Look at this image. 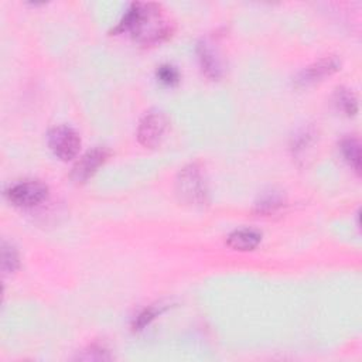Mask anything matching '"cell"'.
I'll list each match as a JSON object with an SVG mask.
<instances>
[{
	"mask_svg": "<svg viewBox=\"0 0 362 362\" xmlns=\"http://www.w3.org/2000/svg\"><path fill=\"white\" fill-rule=\"evenodd\" d=\"M160 11L158 4L133 3L115 28V33L127 31L136 41L144 45L161 42L170 35L171 28Z\"/></svg>",
	"mask_w": 362,
	"mask_h": 362,
	"instance_id": "1",
	"label": "cell"
},
{
	"mask_svg": "<svg viewBox=\"0 0 362 362\" xmlns=\"http://www.w3.org/2000/svg\"><path fill=\"white\" fill-rule=\"evenodd\" d=\"M175 188L180 199L188 205L202 206L208 202L206 184L197 164H189L178 173Z\"/></svg>",
	"mask_w": 362,
	"mask_h": 362,
	"instance_id": "2",
	"label": "cell"
},
{
	"mask_svg": "<svg viewBox=\"0 0 362 362\" xmlns=\"http://www.w3.org/2000/svg\"><path fill=\"white\" fill-rule=\"evenodd\" d=\"M6 197L16 206L33 208L47 199L48 187L41 181H35V180L21 181L7 188Z\"/></svg>",
	"mask_w": 362,
	"mask_h": 362,
	"instance_id": "3",
	"label": "cell"
},
{
	"mask_svg": "<svg viewBox=\"0 0 362 362\" xmlns=\"http://www.w3.org/2000/svg\"><path fill=\"white\" fill-rule=\"evenodd\" d=\"M48 146L52 153L62 161L76 157L81 148L78 133L68 126H57L48 133Z\"/></svg>",
	"mask_w": 362,
	"mask_h": 362,
	"instance_id": "4",
	"label": "cell"
},
{
	"mask_svg": "<svg viewBox=\"0 0 362 362\" xmlns=\"http://www.w3.org/2000/svg\"><path fill=\"white\" fill-rule=\"evenodd\" d=\"M167 130V117L163 112L151 110L143 116L137 126V139L144 147L153 148L160 144Z\"/></svg>",
	"mask_w": 362,
	"mask_h": 362,
	"instance_id": "5",
	"label": "cell"
},
{
	"mask_svg": "<svg viewBox=\"0 0 362 362\" xmlns=\"http://www.w3.org/2000/svg\"><path fill=\"white\" fill-rule=\"evenodd\" d=\"M109 150L105 147H95L89 151H86L74 165L71 178L75 182H85L88 181L100 165L105 164V161L109 158Z\"/></svg>",
	"mask_w": 362,
	"mask_h": 362,
	"instance_id": "6",
	"label": "cell"
},
{
	"mask_svg": "<svg viewBox=\"0 0 362 362\" xmlns=\"http://www.w3.org/2000/svg\"><path fill=\"white\" fill-rule=\"evenodd\" d=\"M341 66V62L335 58V57H325V58H321L320 61L308 65L307 68H304L297 79H296V83L298 86H308L317 81H321L322 78L325 76H329L332 75L334 72H337Z\"/></svg>",
	"mask_w": 362,
	"mask_h": 362,
	"instance_id": "7",
	"label": "cell"
},
{
	"mask_svg": "<svg viewBox=\"0 0 362 362\" xmlns=\"http://www.w3.org/2000/svg\"><path fill=\"white\" fill-rule=\"evenodd\" d=\"M262 242V233L253 228H240L233 230L226 238V245L239 252L253 250Z\"/></svg>",
	"mask_w": 362,
	"mask_h": 362,
	"instance_id": "8",
	"label": "cell"
},
{
	"mask_svg": "<svg viewBox=\"0 0 362 362\" xmlns=\"http://www.w3.org/2000/svg\"><path fill=\"white\" fill-rule=\"evenodd\" d=\"M197 52L204 74L211 79H218L222 75V62L216 52L206 42L198 44Z\"/></svg>",
	"mask_w": 362,
	"mask_h": 362,
	"instance_id": "9",
	"label": "cell"
},
{
	"mask_svg": "<svg viewBox=\"0 0 362 362\" xmlns=\"http://www.w3.org/2000/svg\"><path fill=\"white\" fill-rule=\"evenodd\" d=\"M341 151L346 163L354 168L356 174L361 171V146L358 139L355 137H345L341 141Z\"/></svg>",
	"mask_w": 362,
	"mask_h": 362,
	"instance_id": "10",
	"label": "cell"
},
{
	"mask_svg": "<svg viewBox=\"0 0 362 362\" xmlns=\"http://www.w3.org/2000/svg\"><path fill=\"white\" fill-rule=\"evenodd\" d=\"M1 267L6 273H13L20 267V257L16 247L6 242L1 246Z\"/></svg>",
	"mask_w": 362,
	"mask_h": 362,
	"instance_id": "11",
	"label": "cell"
},
{
	"mask_svg": "<svg viewBox=\"0 0 362 362\" xmlns=\"http://www.w3.org/2000/svg\"><path fill=\"white\" fill-rule=\"evenodd\" d=\"M337 105L348 116H355L356 112H358L356 98L348 89H338V92H337Z\"/></svg>",
	"mask_w": 362,
	"mask_h": 362,
	"instance_id": "12",
	"label": "cell"
},
{
	"mask_svg": "<svg viewBox=\"0 0 362 362\" xmlns=\"http://www.w3.org/2000/svg\"><path fill=\"white\" fill-rule=\"evenodd\" d=\"M283 205V198L277 192H269L260 198L256 204V209L259 214H270L277 211Z\"/></svg>",
	"mask_w": 362,
	"mask_h": 362,
	"instance_id": "13",
	"label": "cell"
},
{
	"mask_svg": "<svg viewBox=\"0 0 362 362\" xmlns=\"http://www.w3.org/2000/svg\"><path fill=\"white\" fill-rule=\"evenodd\" d=\"M164 310V305L163 304H154V305H150L147 308H144L134 320V329H143L146 325H148L160 313H163Z\"/></svg>",
	"mask_w": 362,
	"mask_h": 362,
	"instance_id": "14",
	"label": "cell"
},
{
	"mask_svg": "<svg viewBox=\"0 0 362 362\" xmlns=\"http://www.w3.org/2000/svg\"><path fill=\"white\" fill-rule=\"evenodd\" d=\"M157 78H158V81H160L161 83L171 86V85L178 83V81H180V72H178V69H177L175 66L165 64V65L158 66V69H157Z\"/></svg>",
	"mask_w": 362,
	"mask_h": 362,
	"instance_id": "15",
	"label": "cell"
}]
</instances>
